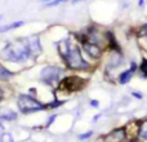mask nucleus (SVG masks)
<instances>
[{
	"mask_svg": "<svg viewBox=\"0 0 147 142\" xmlns=\"http://www.w3.org/2000/svg\"><path fill=\"white\" fill-rule=\"evenodd\" d=\"M58 56L61 58L63 66L70 71H90L92 65L84 57V52L80 44L74 38L72 32L69 34L66 38L61 39L56 44Z\"/></svg>",
	"mask_w": 147,
	"mask_h": 142,
	"instance_id": "obj_1",
	"label": "nucleus"
},
{
	"mask_svg": "<svg viewBox=\"0 0 147 142\" xmlns=\"http://www.w3.org/2000/svg\"><path fill=\"white\" fill-rule=\"evenodd\" d=\"M0 60L9 64L26 65L31 61L26 47L17 39V41H7L0 51Z\"/></svg>",
	"mask_w": 147,
	"mask_h": 142,
	"instance_id": "obj_2",
	"label": "nucleus"
},
{
	"mask_svg": "<svg viewBox=\"0 0 147 142\" xmlns=\"http://www.w3.org/2000/svg\"><path fill=\"white\" fill-rule=\"evenodd\" d=\"M67 69L65 66H59L56 64H49L45 65L39 72V81L43 85L49 87V88L56 91L58 88L59 83L62 81V79L66 76Z\"/></svg>",
	"mask_w": 147,
	"mask_h": 142,
	"instance_id": "obj_3",
	"label": "nucleus"
},
{
	"mask_svg": "<svg viewBox=\"0 0 147 142\" xmlns=\"http://www.w3.org/2000/svg\"><path fill=\"white\" fill-rule=\"evenodd\" d=\"M16 102H17L18 111L22 115H30L35 114V112L49 110L48 102L40 101L30 93H20L16 98Z\"/></svg>",
	"mask_w": 147,
	"mask_h": 142,
	"instance_id": "obj_4",
	"label": "nucleus"
},
{
	"mask_svg": "<svg viewBox=\"0 0 147 142\" xmlns=\"http://www.w3.org/2000/svg\"><path fill=\"white\" fill-rule=\"evenodd\" d=\"M18 40L26 47L28 54L31 57V61H38L43 54V44L40 40V35L39 34H30L27 36H21Z\"/></svg>",
	"mask_w": 147,
	"mask_h": 142,
	"instance_id": "obj_5",
	"label": "nucleus"
},
{
	"mask_svg": "<svg viewBox=\"0 0 147 142\" xmlns=\"http://www.w3.org/2000/svg\"><path fill=\"white\" fill-rule=\"evenodd\" d=\"M85 87V80L80 76L76 75H66L62 81L59 83L58 88L56 91H62L66 93H71V92H78Z\"/></svg>",
	"mask_w": 147,
	"mask_h": 142,
	"instance_id": "obj_6",
	"label": "nucleus"
},
{
	"mask_svg": "<svg viewBox=\"0 0 147 142\" xmlns=\"http://www.w3.org/2000/svg\"><path fill=\"white\" fill-rule=\"evenodd\" d=\"M127 138L125 128H116L103 137V142H123Z\"/></svg>",
	"mask_w": 147,
	"mask_h": 142,
	"instance_id": "obj_7",
	"label": "nucleus"
},
{
	"mask_svg": "<svg viewBox=\"0 0 147 142\" xmlns=\"http://www.w3.org/2000/svg\"><path fill=\"white\" fill-rule=\"evenodd\" d=\"M16 75H17V72L7 67L0 60V83H9Z\"/></svg>",
	"mask_w": 147,
	"mask_h": 142,
	"instance_id": "obj_8",
	"label": "nucleus"
},
{
	"mask_svg": "<svg viewBox=\"0 0 147 142\" xmlns=\"http://www.w3.org/2000/svg\"><path fill=\"white\" fill-rule=\"evenodd\" d=\"M25 25V21H14L10 23H0V34H5L8 31H13L22 27Z\"/></svg>",
	"mask_w": 147,
	"mask_h": 142,
	"instance_id": "obj_9",
	"label": "nucleus"
},
{
	"mask_svg": "<svg viewBox=\"0 0 147 142\" xmlns=\"http://www.w3.org/2000/svg\"><path fill=\"white\" fill-rule=\"evenodd\" d=\"M18 118V112L13 111V110H5V111L0 112V122H14Z\"/></svg>",
	"mask_w": 147,
	"mask_h": 142,
	"instance_id": "obj_10",
	"label": "nucleus"
},
{
	"mask_svg": "<svg viewBox=\"0 0 147 142\" xmlns=\"http://www.w3.org/2000/svg\"><path fill=\"white\" fill-rule=\"evenodd\" d=\"M133 72H134V71H133L132 69L123 71V72L119 75V83H120V84H127V83H129L130 79H132V76H133Z\"/></svg>",
	"mask_w": 147,
	"mask_h": 142,
	"instance_id": "obj_11",
	"label": "nucleus"
},
{
	"mask_svg": "<svg viewBox=\"0 0 147 142\" xmlns=\"http://www.w3.org/2000/svg\"><path fill=\"white\" fill-rule=\"evenodd\" d=\"M138 136H140L142 140L147 141V119L141 123L140 129H138Z\"/></svg>",
	"mask_w": 147,
	"mask_h": 142,
	"instance_id": "obj_12",
	"label": "nucleus"
},
{
	"mask_svg": "<svg viewBox=\"0 0 147 142\" xmlns=\"http://www.w3.org/2000/svg\"><path fill=\"white\" fill-rule=\"evenodd\" d=\"M69 1V0H52V1L48 3H43V7L44 8H53V7H58V5L63 4V3Z\"/></svg>",
	"mask_w": 147,
	"mask_h": 142,
	"instance_id": "obj_13",
	"label": "nucleus"
},
{
	"mask_svg": "<svg viewBox=\"0 0 147 142\" xmlns=\"http://www.w3.org/2000/svg\"><path fill=\"white\" fill-rule=\"evenodd\" d=\"M0 142H14L13 136L8 132H4L3 135H0Z\"/></svg>",
	"mask_w": 147,
	"mask_h": 142,
	"instance_id": "obj_14",
	"label": "nucleus"
},
{
	"mask_svg": "<svg viewBox=\"0 0 147 142\" xmlns=\"http://www.w3.org/2000/svg\"><path fill=\"white\" fill-rule=\"evenodd\" d=\"M57 116H58L57 114H52L51 116H48V119H47V123H45V125H44V127H45V128H49L52 124H53L54 122H56Z\"/></svg>",
	"mask_w": 147,
	"mask_h": 142,
	"instance_id": "obj_15",
	"label": "nucleus"
},
{
	"mask_svg": "<svg viewBox=\"0 0 147 142\" xmlns=\"http://www.w3.org/2000/svg\"><path fill=\"white\" fill-rule=\"evenodd\" d=\"M140 69H141V72L143 74V76L147 78V60H143L141 66H140Z\"/></svg>",
	"mask_w": 147,
	"mask_h": 142,
	"instance_id": "obj_16",
	"label": "nucleus"
},
{
	"mask_svg": "<svg viewBox=\"0 0 147 142\" xmlns=\"http://www.w3.org/2000/svg\"><path fill=\"white\" fill-rule=\"evenodd\" d=\"M92 136H93V132H92V131H88V132H85V133L79 135V140H86V138L92 137Z\"/></svg>",
	"mask_w": 147,
	"mask_h": 142,
	"instance_id": "obj_17",
	"label": "nucleus"
},
{
	"mask_svg": "<svg viewBox=\"0 0 147 142\" xmlns=\"http://www.w3.org/2000/svg\"><path fill=\"white\" fill-rule=\"evenodd\" d=\"M89 105H90L92 107H94V109H97V107H99V101H97V99H90Z\"/></svg>",
	"mask_w": 147,
	"mask_h": 142,
	"instance_id": "obj_18",
	"label": "nucleus"
},
{
	"mask_svg": "<svg viewBox=\"0 0 147 142\" xmlns=\"http://www.w3.org/2000/svg\"><path fill=\"white\" fill-rule=\"evenodd\" d=\"M4 99H5V92H4V89L0 87V103H1Z\"/></svg>",
	"mask_w": 147,
	"mask_h": 142,
	"instance_id": "obj_19",
	"label": "nucleus"
},
{
	"mask_svg": "<svg viewBox=\"0 0 147 142\" xmlns=\"http://www.w3.org/2000/svg\"><path fill=\"white\" fill-rule=\"evenodd\" d=\"M132 94H133V96L136 97V98H140V99H142V97H143V96H142V93H141V92H133Z\"/></svg>",
	"mask_w": 147,
	"mask_h": 142,
	"instance_id": "obj_20",
	"label": "nucleus"
},
{
	"mask_svg": "<svg viewBox=\"0 0 147 142\" xmlns=\"http://www.w3.org/2000/svg\"><path fill=\"white\" fill-rule=\"evenodd\" d=\"M81 1H85V0H70L71 4H78V3H81Z\"/></svg>",
	"mask_w": 147,
	"mask_h": 142,
	"instance_id": "obj_21",
	"label": "nucleus"
},
{
	"mask_svg": "<svg viewBox=\"0 0 147 142\" xmlns=\"http://www.w3.org/2000/svg\"><path fill=\"white\" fill-rule=\"evenodd\" d=\"M142 31H143V35H145V36H147V25H145V26H143Z\"/></svg>",
	"mask_w": 147,
	"mask_h": 142,
	"instance_id": "obj_22",
	"label": "nucleus"
},
{
	"mask_svg": "<svg viewBox=\"0 0 147 142\" xmlns=\"http://www.w3.org/2000/svg\"><path fill=\"white\" fill-rule=\"evenodd\" d=\"M41 3H48V1H52V0H40Z\"/></svg>",
	"mask_w": 147,
	"mask_h": 142,
	"instance_id": "obj_23",
	"label": "nucleus"
},
{
	"mask_svg": "<svg viewBox=\"0 0 147 142\" xmlns=\"http://www.w3.org/2000/svg\"><path fill=\"white\" fill-rule=\"evenodd\" d=\"M3 17H4V16H3V14H0V21L3 20Z\"/></svg>",
	"mask_w": 147,
	"mask_h": 142,
	"instance_id": "obj_24",
	"label": "nucleus"
},
{
	"mask_svg": "<svg viewBox=\"0 0 147 142\" xmlns=\"http://www.w3.org/2000/svg\"><path fill=\"white\" fill-rule=\"evenodd\" d=\"M129 142H134V141H129Z\"/></svg>",
	"mask_w": 147,
	"mask_h": 142,
	"instance_id": "obj_25",
	"label": "nucleus"
}]
</instances>
